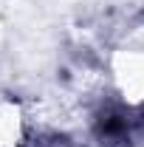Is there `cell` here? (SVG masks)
<instances>
[{"label": "cell", "instance_id": "obj_2", "mask_svg": "<svg viewBox=\"0 0 144 147\" xmlns=\"http://www.w3.org/2000/svg\"><path fill=\"white\" fill-rule=\"evenodd\" d=\"M0 147H26V116L17 102H0Z\"/></svg>", "mask_w": 144, "mask_h": 147}, {"label": "cell", "instance_id": "obj_1", "mask_svg": "<svg viewBox=\"0 0 144 147\" xmlns=\"http://www.w3.org/2000/svg\"><path fill=\"white\" fill-rule=\"evenodd\" d=\"M110 76L127 105H144V26L136 28L110 57Z\"/></svg>", "mask_w": 144, "mask_h": 147}]
</instances>
